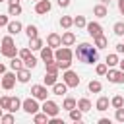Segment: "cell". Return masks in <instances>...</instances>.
Instances as JSON below:
<instances>
[{"instance_id": "6da1fadb", "label": "cell", "mask_w": 124, "mask_h": 124, "mask_svg": "<svg viewBox=\"0 0 124 124\" xmlns=\"http://www.w3.org/2000/svg\"><path fill=\"white\" fill-rule=\"evenodd\" d=\"M76 58L79 62H85V64H93L99 60V48L95 45H89V43H81L78 45L76 48Z\"/></svg>"}, {"instance_id": "7a4b0ae2", "label": "cell", "mask_w": 124, "mask_h": 124, "mask_svg": "<svg viewBox=\"0 0 124 124\" xmlns=\"http://www.w3.org/2000/svg\"><path fill=\"white\" fill-rule=\"evenodd\" d=\"M0 52H2V56H6V58H14V56L19 54L17 48H16V45H14L12 35H6V37L2 39V48H0Z\"/></svg>"}, {"instance_id": "3957f363", "label": "cell", "mask_w": 124, "mask_h": 124, "mask_svg": "<svg viewBox=\"0 0 124 124\" xmlns=\"http://www.w3.org/2000/svg\"><path fill=\"white\" fill-rule=\"evenodd\" d=\"M62 81L68 85V87H78L79 85V76L72 70H64V76H62Z\"/></svg>"}, {"instance_id": "277c9868", "label": "cell", "mask_w": 124, "mask_h": 124, "mask_svg": "<svg viewBox=\"0 0 124 124\" xmlns=\"http://www.w3.org/2000/svg\"><path fill=\"white\" fill-rule=\"evenodd\" d=\"M16 81H17L16 72H4V74H2V89L10 91V89L16 85Z\"/></svg>"}, {"instance_id": "5b68a950", "label": "cell", "mask_w": 124, "mask_h": 124, "mask_svg": "<svg viewBox=\"0 0 124 124\" xmlns=\"http://www.w3.org/2000/svg\"><path fill=\"white\" fill-rule=\"evenodd\" d=\"M21 108L27 112V114H35V112H39V103H37V99L35 97H29V99H23V103H21Z\"/></svg>"}, {"instance_id": "8992f818", "label": "cell", "mask_w": 124, "mask_h": 124, "mask_svg": "<svg viewBox=\"0 0 124 124\" xmlns=\"http://www.w3.org/2000/svg\"><path fill=\"white\" fill-rule=\"evenodd\" d=\"M41 110H43V112H46L48 116H58V112H60V107H58L54 101H50V99H45V101H43V107H41Z\"/></svg>"}, {"instance_id": "52a82bcc", "label": "cell", "mask_w": 124, "mask_h": 124, "mask_svg": "<svg viewBox=\"0 0 124 124\" xmlns=\"http://www.w3.org/2000/svg\"><path fill=\"white\" fill-rule=\"evenodd\" d=\"M72 58H74V52L66 45H62L54 50V60H72Z\"/></svg>"}, {"instance_id": "ba28073f", "label": "cell", "mask_w": 124, "mask_h": 124, "mask_svg": "<svg viewBox=\"0 0 124 124\" xmlns=\"http://www.w3.org/2000/svg\"><path fill=\"white\" fill-rule=\"evenodd\" d=\"M31 95H33L37 101H45V99H48L46 85H33V87H31Z\"/></svg>"}, {"instance_id": "9c48e42d", "label": "cell", "mask_w": 124, "mask_h": 124, "mask_svg": "<svg viewBox=\"0 0 124 124\" xmlns=\"http://www.w3.org/2000/svg\"><path fill=\"white\" fill-rule=\"evenodd\" d=\"M107 78H108L110 83H124V72H122V70H112V68H108V70H107Z\"/></svg>"}, {"instance_id": "30bf717a", "label": "cell", "mask_w": 124, "mask_h": 124, "mask_svg": "<svg viewBox=\"0 0 124 124\" xmlns=\"http://www.w3.org/2000/svg\"><path fill=\"white\" fill-rule=\"evenodd\" d=\"M85 29H87V33L95 39V37H99V35H103V27H101V23H97V21H89L87 25H85Z\"/></svg>"}, {"instance_id": "8fae6325", "label": "cell", "mask_w": 124, "mask_h": 124, "mask_svg": "<svg viewBox=\"0 0 124 124\" xmlns=\"http://www.w3.org/2000/svg\"><path fill=\"white\" fill-rule=\"evenodd\" d=\"M50 8H52V4H50V0H39L37 4H35V12L37 14H48L50 12Z\"/></svg>"}, {"instance_id": "7c38bea8", "label": "cell", "mask_w": 124, "mask_h": 124, "mask_svg": "<svg viewBox=\"0 0 124 124\" xmlns=\"http://www.w3.org/2000/svg\"><path fill=\"white\" fill-rule=\"evenodd\" d=\"M46 45L52 46V48L62 46V35H58V33H50V35L46 37Z\"/></svg>"}, {"instance_id": "4fadbf2b", "label": "cell", "mask_w": 124, "mask_h": 124, "mask_svg": "<svg viewBox=\"0 0 124 124\" xmlns=\"http://www.w3.org/2000/svg\"><path fill=\"white\" fill-rule=\"evenodd\" d=\"M16 76H17V81H19V83H27V81H29V78H31V70L23 66L21 70H17V72H16Z\"/></svg>"}, {"instance_id": "5bb4252c", "label": "cell", "mask_w": 124, "mask_h": 124, "mask_svg": "<svg viewBox=\"0 0 124 124\" xmlns=\"http://www.w3.org/2000/svg\"><path fill=\"white\" fill-rule=\"evenodd\" d=\"M8 33L10 35H17L21 29H23V25H21V21H17V19H14V21H8Z\"/></svg>"}, {"instance_id": "9a60e30c", "label": "cell", "mask_w": 124, "mask_h": 124, "mask_svg": "<svg viewBox=\"0 0 124 124\" xmlns=\"http://www.w3.org/2000/svg\"><path fill=\"white\" fill-rule=\"evenodd\" d=\"M41 58L45 60V62H50V60H54V48L52 46H43L41 48Z\"/></svg>"}, {"instance_id": "2e32d148", "label": "cell", "mask_w": 124, "mask_h": 124, "mask_svg": "<svg viewBox=\"0 0 124 124\" xmlns=\"http://www.w3.org/2000/svg\"><path fill=\"white\" fill-rule=\"evenodd\" d=\"M93 14L97 16V17H107L108 16V8H107V4H97V6H93Z\"/></svg>"}, {"instance_id": "e0dca14e", "label": "cell", "mask_w": 124, "mask_h": 124, "mask_svg": "<svg viewBox=\"0 0 124 124\" xmlns=\"http://www.w3.org/2000/svg\"><path fill=\"white\" fill-rule=\"evenodd\" d=\"M108 105H110L108 97H99V99H97V103H95V108H97L99 112H105V110L108 108Z\"/></svg>"}, {"instance_id": "ac0fdd59", "label": "cell", "mask_w": 124, "mask_h": 124, "mask_svg": "<svg viewBox=\"0 0 124 124\" xmlns=\"http://www.w3.org/2000/svg\"><path fill=\"white\" fill-rule=\"evenodd\" d=\"M76 43V35L72 33V31H66V33H62V45H66V46H72Z\"/></svg>"}, {"instance_id": "d6986e66", "label": "cell", "mask_w": 124, "mask_h": 124, "mask_svg": "<svg viewBox=\"0 0 124 124\" xmlns=\"http://www.w3.org/2000/svg\"><path fill=\"white\" fill-rule=\"evenodd\" d=\"M66 91H68V85H66L64 81H62V83L56 81V83L52 85V93H54V95H60V97H62V95H66Z\"/></svg>"}, {"instance_id": "ffe728a7", "label": "cell", "mask_w": 124, "mask_h": 124, "mask_svg": "<svg viewBox=\"0 0 124 124\" xmlns=\"http://www.w3.org/2000/svg\"><path fill=\"white\" fill-rule=\"evenodd\" d=\"M10 68H12L14 72L21 70V68H23V58H19V56H14V58H10Z\"/></svg>"}, {"instance_id": "44dd1931", "label": "cell", "mask_w": 124, "mask_h": 124, "mask_svg": "<svg viewBox=\"0 0 124 124\" xmlns=\"http://www.w3.org/2000/svg\"><path fill=\"white\" fill-rule=\"evenodd\" d=\"M78 108H79L81 112H87V110H91L93 107H91V101L83 97V99H78Z\"/></svg>"}, {"instance_id": "7402d4cb", "label": "cell", "mask_w": 124, "mask_h": 124, "mask_svg": "<svg viewBox=\"0 0 124 124\" xmlns=\"http://www.w3.org/2000/svg\"><path fill=\"white\" fill-rule=\"evenodd\" d=\"M43 46H45L43 39H39V37H35V39H29V48H31V50H41Z\"/></svg>"}, {"instance_id": "603a6c76", "label": "cell", "mask_w": 124, "mask_h": 124, "mask_svg": "<svg viewBox=\"0 0 124 124\" xmlns=\"http://www.w3.org/2000/svg\"><path fill=\"white\" fill-rule=\"evenodd\" d=\"M56 78H58V74L46 72V74H45V78H43V79H45V85H46V87H52V85L56 83Z\"/></svg>"}, {"instance_id": "cb8c5ba5", "label": "cell", "mask_w": 124, "mask_h": 124, "mask_svg": "<svg viewBox=\"0 0 124 124\" xmlns=\"http://www.w3.org/2000/svg\"><path fill=\"white\" fill-rule=\"evenodd\" d=\"M76 107H78V101H76L74 97H66V99H64V103H62V108H66L68 112H70L72 108H76Z\"/></svg>"}, {"instance_id": "d4e9b609", "label": "cell", "mask_w": 124, "mask_h": 124, "mask_svg": "<svg viewBox=\"0 0 124 124\" xmlns=\"http://www.w3.org/2000/svg\"><path fill=\"white\" fill-rule=\"evenodd\" d=\"M21 99L19 97H10V112H16L17 108H21Z\"/></svg>"}, {"instance_id": "484cf974", "label": "cell", "mask_w": 124, "mask_h": 124, "mask_svg": "<svg viewBox=\"0 0 124 124\" xmlns=\"http://www.w3.org/2000/svg\"><path fill=\"white\" fill-rule=\"evenodd\" d=\"M48 114L46 112H35L33 114V120H35V124H45V122H48Z\"/></svg>"}, {"instance_id": "4316f807", "label": "cell", "mask_w": 124, "mask_h": 124, "mask_svg": "<svg viewBox=\"0 0 124 124\" xmlns=\"http://www.w3.org/2000/svg\"><path fill=\"white\" fill-rule=\"evenodd\" d=\"M74 25V17H70V16H62L60 17V27L62 29H70Z\"/></svg>"}, {"instance_id": "83f0119b", "label": "cell", "mask_w": 124, "mask_h": 124, "mask_svg": "<svg viewBox=\"0 0 124 124\" xmlns=\"http://www.w3.org/2000/svg\"><path fill=\"white\" fill-rule=\"evenodd\" d=\"M87 89H89L91 93H99V91L103 89V85H101V81H97V79H91V81L87 83Z\"/></svg>"}, {"instance_id": "f1b7e54d", "label": "cell", "mask_w": 124, "mask_h": 124, "mask_svg": "<svg viewBox=\"0 0 124 124\" xmlns=\"http://www.w3.org/2000/svg\"><path fill=\"white\" fill-rule=\"evenodd\" d=\"M110 105H112L114 108H120V107H124V97H122V95H114V97L110 99Z\"/></svg>"}, {"instance_id": "f546056e", "label": "cell", "mask_w": 124, "mask_h": 124, "mask_svg": "<svg viewBox=\"0 0 124 124\" xmlns=\"http://www.w3.org/2000/svg\"><path fill=\"white\" fill-rule=\"evenodd\" d=\"M70 118H72L74 122H79V120L83 118V112H81V110L76 107V108H72V110H70Z\"/></svg>"}, {"instance_id": "4dcf8cb0", "label": "cell", "mask_w": 124, "mask_h": 124, "mask_svg": "<svg viewBox=\"0 0 124 124\" xmlns=\"http://www.w3.org/2000/svg\"><path fill=\"white\" fill-rule=\"evenodd\" d=\"M25 33H27V37H29V39L39 37V29H37L35 25H27V27H25Z\"/></svg>"}, {"instance_id": "1f68e13d", "label": "cell", "mask_w": 124, "mask_h": 124, "mask_svg": "<svg viewBox=\"0 0 124 124\" xmlns=\"http://www.w3.org/2000/svg\"><path fill=\"white\" fill-rule=\"evenodd\" d=\"M93 41H95V46H97L99 50L107 46V37H105V35H99V37H95Z\"/></svg>"}, {"instance_id": "d6a6232c", "label": "cell", "mask_w": 124, "mask_h": 124, "mask_svg": "<svg viewBox=\"0 0 124 124\" xmlns=\"http://www.w3.org/2000/svg\"><path fill=\"white\" fill-rule=\"evenodd\" d=\"M105 62H107V66H108V68H112V66H116V64L120 62V60H118V52H116V54H108Z\"/></svg>"}, {"instance_id": "836d02e7", "label": "cell", "mask_w": 124, "mask_h": 124, "mask_svg": "<svg viewBox=\"0 0 124 124\" xmlns=\"http://www.w3.org/2000/svg\"><path fill=\"white\" fill-rule=\"evenodd\" d=\"M19 14H21V6H19V4H10L8 16H19Z\"/></svg>"}, {"instance_id": "e575fe53", "label": "cell", "mask_w": 124, "mask_h": 124, "mask_svg": "<svg viewBox=\"0 0 124 124\" xmlns=\"http://www.w3.org/2000/svg\"><path fill=\"white\" fill-rule=\"evenodd\" d=\"M23 66H25V68H29V70H33V68L37 66V58L31 54L29 58H25V60H23Z\"/></svg>"}, {"instance_id": "d590c367", "label": "cell", "mask_w": 124, "mask_h": 124, "mask_svg": "<svg viewBox=\"0 0 124 124\" xmlns=\"http://www.w3.org/2000/svg\"><path fill=\"white\" fill-rule=\"evenodd\" d=\"M46 64V72H52V74H58V62L56 60H50V62H45Z\"/></svg>"}, {"instance_id": "8d00e7d4", "label": "cell", "mask_w": 124, "mask_h": 124, "mask_svg": "<svg viewBox=\"0 0 124 124\" xmlns=\"http://www.w3.org/2000/svg\"><path fill=\"white\" fill-rule=\"evenodd\" d=\"M112 31H114V35L122 37V35H124V21H116L114 27H112Z\"/></svg>"}, {"instance_id": "74e56055", "label": "cell", "mask_w": 124, "mask_h": 124, "mask_svg": "<svg viewBox=\"0 0 124 124\" xmlns=\"http://www.w3.org/2000/svg\"><path fill=\"white\" fill-rule=\"evenodd\" d=\"M107 70H108L107 62H101V64H97V66H95V72H97L99 76H107Z\"/></svg>"}, {"instance_id": "f35d334b", "label": "cell", "mask_w": 124, "mask_h": 124, "mask_svg": "<svg viewBox=\"0 0 124 124\" xmlns=\"http://www.w3.org/2000/svg\"><path fill=\"white\" fill-rule=\"evenodd\" d=\"M74 25L79 29V27H85V25H87V21H85V17H83V16H76V17H74Z\"/></svg>"}, {"instance_id": "ab89813d", "label": "cell", "mask_w": 124, "mask_h": 124, "mask_svg": "<svg viewBox=\"0 0 124 124\" xmlns=\"http://www.w3.org/2000/svg\"><path fill=\"white\" fill-rule=\"evenodd\" d=\"M14 120H16L14 112H10V114H2V118H0V122H2V124H12Z\"/></svg>"}, {"instance_id": "60d3db41", "label": "cell", "mask_w": 124, "mask_h": 124, "mask_svg": "<svg viewBox=\"0 0 124 124\" xmlns=\"http://www.w3.org/2000/svg\"><path fill=\"white\" fill-rule=\"evenodd\" d=\"M0 107H2L4 110H10V97H8V95L0 97Z\"/></svg>"}, {"instance_id": "b9f144b4", "label": "cell", "mask_w": 124, "mask_h": 124, "mask_svg": "<svg viewBox=\"0 0 124 124\" xmlns=\"http://www.w3.org/2000/svg\"><path fill=\"white\" fill-rule=\"evenodd\" d=\"M56 62H58L60 70H70V66H72V60H56Z\"/></svg>"}, {"instance_id": "7bdbcfd3", "label": "cell", "mask_w": 124, "mask_h": 124, "mask_svg": "<svg viewBox=\"0 0 124 124\" xmlns=\"http://www.w3.org/2000/svg\"><path fill=\"white\" fill-rule=\"evenodd\" d=\"M114 118H116L118 122H122V124H124V107L116 108V114H114Z\"/></svg>"}, {"instance_id": "ee69618b", "label": "cell", "mask_w": 124, "mask_h": 124, "mask_svg": "<svg viewBox=\"0 0 124 124\" xmlns=\"http://www.w3.org/2000/svg\"><path fill=\"white\" fill-rule=\"evenodd\" d=\"M29 56H31V48H21V50H19V58L25 60V58H29Z\"/></svg>"}, {"instance_id": "f6af8a7d", "label": "cell", "mask_w": 124, "mask_h": 124, "mask_svg": "<svg viewBox=\"0 0 124 124\" xmlns=\"http://www.w3.org/2000/svg\"><path fill=\"white\" fill-rule=\"evenodd\" d=\"M48 124H64V120L58 118V116H50V118H48Z\"/></svg>"}, {"instance_id": "bcb514c9", "label": "cell", "mask_w": 124, "mask_h": 124, "mask_svg": "<svg viewBox=\"0 0 124 124\" xmlns=\"http://www.w3.org/2000/svg\"><path fill=\"white\" fill-rule=\"evenodd\" d=\"M8 16H0V27H4V25H8Z\"/></svg>"}, {"instance_id": "7dc6e473", "label": "cell", "mask_w": 124, "mask_h": 124, "mask_svg": "<svg viewBox=\"0 0 124 124\" xmlns=\"http://www.w3.org/2000/svg\"><path fill=\"white\" fill-rule=\"evenodd\" d=\"M58 6L60 8H68L70 6V0H58Z\"/></svg>"}, {"instance_id": "c3c4849f", "label": "cell", "mask_w": 124, "mask_h": 124, "mask_svg": "<svg viewBox=\"0 0 124 124\" xmlns=\"http://www.w3.org/2000/svg\"><path fill=\"white\" fill-rule=\"evenodd\" d=\"M116 52L118 54H124V43H118L116 45Z\"/></svg>"}, {"instance_id": "681fc988", "label": "cell", "mask_w": 124, "mask_h": 124, "mask_svg": "<svg viewBox=\"0 0 124 124\" xmlns=\"http://www.w3.org/2000/svg\"><path fill=\"white\" fill-rule=\"evenodd\" d=\"M118 10H120V14L124 16V0H118Z\"/></svg>"}, {"instance_id": "f907efd6", "label": "cell", "mask_w": 124, "mask_h": 124, "mask_svg": "<svg viewBox=\"0 0 124 124\" xmlns=\"http://www.w3.org/2000/svg\"><path fill=\"white\" fill-rule=\"evenodd\" d=\"M99 124H110V118H99Z\"/></svg>"}, {"instance_id": "816d5d0a", "label": "cell", "mask_w": 124, "mask_h": 124, "mask_svg": "<svg viewBox=\"0 0 124 124\" xmlns=\"http://www.w3.org/2000/svg\"><path fill=\"white\" fill-rule=\"evenodd\" d=\"M4 72H6V66H4V64H2V62H0V76H2V74H4Z\"/></svg>"}, {"instance_id": "f5cc1de1", "label": "cell", "mask_w": 124, "mask_h": 124, "mask_svg": "<svg viewBox=\"0 0 124 124\" xmlns=\"http://www.w3.org/2000/svg\"><path fill=\"white\" fill-rule=\"evenodd\" d=\"M118 66H120V70H122V72H124V58H122V60H120V62H118Z\"/></svg>"}, {"instance_id": "db71d44e", "label": "cell", "mask_w": 124, "mask_h": 124, "mask_svg": "<svg viewBox=\"0 0 124 124\" xmlns=\"http://www.w3.org/2000/svg\"><path fill=\"white\" fill-rule=\"evenodd\" d=\"M8 4H19V0H8Z\"/></svg>"}, {"instance_id": "11a10c76", "label": "cell", "mask_w": 124, "mask_h": 124, "mask_svg": "<svg viewBox=\"0 0 124 124\" xmlns=\"http://www.w3.org/2000/svg\"><path fill=\"white\" fill-rule=\"evenodd\" d=\"M2 110H4V108H2V107H0V118H2V114H4V112H2Z\"/></svg>"}, {"instance_id": "9f6ffc18", "label": "cell", "mask_w": 124, "mask_h": 124, "mask_svg": "<svg viewBox=\"0 0 124 124\" xmlns=\"http://www.w3.org/2000/svg\"><path fill=\"white\" fill-rule=\"evenodd\" d=\"M101 2H103V4H108V0H101Z\"/></svg>"}, {"instance_id": "6f0895ef", "label": "cell", "mask_w": 124, "mask_h": 124, "mask_svg": "<svg viewBox=\"0 0 124 124\" xmlns=\"http://www.w3.org/2000/svg\"><path fill=\"white\" fill-rule=\"evenodd\" d=\"M33 2H39V0H33Z\"/></svg>"}, {"instance_id": "680465c9", "label": "cell", "mask_w": 124, "mask_h": 124, "mask_svg": "<svg viewBox=\"0 0 124 124\" xmlns=\"http://www.w3.org/2000/svg\"><path fill=\"white\" fill-rule=\"evenodd\" d=\"M0 2H4V0H0Z\"/></svg>"}]
</instances>
